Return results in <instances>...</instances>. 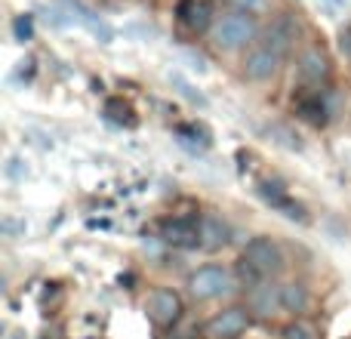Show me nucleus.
Returning a JSON list of instances; mask_svg holds the SVG:
<instances>
[{
  "label": "nucleus",
  "mask_w": 351,
  "mask_h": 339,
  "mask_svg": "<svg viewBox=\"0 0 351 339\" xmlns=\"http://www.w3.org/2000/svg\"><path fill=\"white\" fill-rule=\"evenodd\" d=\"M259 37V22L256 16H247V12H237V10H228L225 16L216 19L213 25V43L219 49H243Z\"/></svg>",
  "instance_id": "f257e3e1"
},
{
  "label": "nucleus",
  "mask_w": 351,
  "mask_h": 339,
  "mask_svg": "<svg viewBox=\"0 0 351 339\" xmlns=\"http://www.w3.org/2000/svg\"><path fill=\"white\" fill-rule=\"evenodd\" d=\"M237 287V278L225 266H200L197 272L188 274V290L197 303H210Z\"/></svg>",
  "instance_id": "f03ea898"
},
{
  "label": "nucleus",
  "mask_w": 351,
  "mask_h": 339,
  "mask_svg": "<svg viewBox=\"0 0 351 339\" xmlns=\"http://www.w3.org/2000/svg\"><path fill=\"white\" fill-rule=\"evenodd\" d=\"M241 259L265 281H271L274 274L284 272V253H280V247L271 241V237H253V241L243 247Z\"/></svg>",
  "instance_id": "7ed1b4c3"
},
{
  "label": "nucleus",
  "mask_w": 351,
  "mask_h": 339,
  "mask_svg": "<svg viewBox=\"0 0 351 339\" xmlns=\"http://www.w3.org/2000/svg\"><path fill=\"white\" fill-rule=\"evenodd\" d=\"M145 312H148V318H152V324H158V327H164V330H173L182 324L185 303H182V296L176 290H170V287H154V290L148 293Z\"/></svg>",
  "instance_id": "20e7f679"
},
{
  "label": "nucleus",
  "mask_w": 351,
  "mask_h": 339,
  "mask_svg": "<svg viewBox=\"0 0 351 339\" xmlns=\"http://www.w3.org/2000/svg\"><path fill=\"white\" fill-rule=\"evenodd\" d=\"M293 108L302 121H308L311 127H324V124L333 117V93L327 86H302L296 99H293Z\"/></svg>",
  "instance_id": "39448f33"
},
{
  "label": "nucleus",
  "mask_w": 351,
  "mask_h": 339,
  "mask_svg": "<svg viewBox=\"0 0 351 339\" xmlns=\"http://www.w3.org/2000/svg\"><path fill=\"white\" fill-rule=\"evenodd\" d=\"M160 241L176 250L200 247V216H173L160 222Z\"/></svg>",
  "instance_id": "423d86ee"
},
{
  "label": "nucleus",
  "mask_w": 351,
  "mask_h": 339,
  "mask_svg": "<svg viewBox=\"0 0 351 339\" xmlns=\"http://www.w3.org/2000/svg\"><path fill=\"white\" fill-rule=\"evenodd\" d=\"M296 74L302 86H327L333 65H330V56L321 47H305L296 59Z\"/></svg>",
  "instance_id": "0eeeda50"
},
{
  "label": "nucleus",
  "mask_w": 351,
  "mask_h": 339,
  "mask_svg": "<svg viewBox=\"0 0 351 339\" xmlns=\"http://www.w3.org/2000/svg\"><path fill=\"white\" fill-rule=\"evenodd\" d=\"M250 327V309H243V305H228L225 312H219V315H213L210 321H206L204 334L210 339H241L247 334Z\"/></svg>",
  "instance_id": "6e6552de"
},
{
  "label": "nucleus",
  "mask_w": 351,
  "mask_h": 339,
  "mask_svg": "<svg viewBox=\"0 0 351 339\" xmlns=\"http://www.w3.org/2000/svg\"><path fill=\"white\" fill-rule=\"evenodd\" d=\"M256 191H259V198L265 200L268 207H278V213H284L287 219H293V222H305L308 219V213H305V207L299 204V200L287 198V185L278 179H262L259 185H256Z\"/></svg>",
  "instance_id": "1a4fd4ad"
},
{
  "label": "nucleus",
  "mask_w": 351,
  "mask_h": 339,
  "mask_svg": "<svg viewBox=\"0 0 351 339\" xmlns=\"http://www.w3.org/2000/svg\"><path fill=\"white\" fill-rule=\"evenodd\" d=\"M296 40H299V22L290 16V12H280V16L265 28V40L262 43H265L268 49H274L280 59H287V56L293 53V47H296Z\"/></svg>",
  "instance_id": "9d476101"
},
{
  "label": "nucleus",
  "mask_w": 351,
  "mask_h": 339,
  "mask_svg": "<svg viewBox=\"0 0 351 339\" xmlns=\"http://www.w3.org/2000/svg\"><path fill=\"white\" fill-rule=\"evenodd\" d=\"M176 16L185 25L191 34H204L206 28L216 25V10H213V0H179L176 6Z\"/></svg>",
  "instance_id": "9b49d317"
},
{
  "label": "nucleus",
  "mask_w": 351,
  "mask_h": 339,
  "mask_svg": "<svg viewBox=\"0 0 351 339\" xmlns=\"http://www.w3.org/2000/svg\"><path fill=\"white\" fill-rule=\"evenodd\" d=\"M280 56L274 53V49H268L265 43H256L253 49H250L247 56H243V74H247L250 80H271L274 74H278V68H280Z\"/></svg>",
  "instance_id": "f8f14e48"
},
{
  "label": "nucleus",
  "mask_w": 351,
  "mask_h": 339,
  "mask_svg": "<svg viewBox=\"0 0 351 339\" xmlns=\"http://www.w3.org/2000/svg\"><path fill=\"white\" fill-rule=\"evenodd\" d=\"M228 241H231L228 222L222 216H216V213H204L200 216V250L216 253V250L228 247Z\"/></svg>",
  "instance_id": "ddd939ff"
},
{
  "label": "nucleus",
  "mask_w": 351,
  "mask_h": 339,
  "mask_svg": "<svg viewBox=\"0 0 351 339\" xmlns=\"http://www.w3.org/2000/svg\"><path fill=\"white\" fill-rule=\"evenodd\" d=\"M250 312H253L256 318H271L278 315L280 309V287L271 284V281H262L259 287H253L250 290Z\"/></svg>",
  "instance_id": "4468645a"
},
{
  "label": "nucleus",
  "mask_w": 351,
  "mask_h": 339,
  "mask_svg": "<svg viewBox=\"0 0 351 339\" xmlns=\"http://www.w3.org/2000/svg\"><path fill=\"white\" fill-rule=\"evenodd\" d=\"M308 305H311V293L302 281H287V284H280V312L305 315Z\"/></svg>",
  "instance_id": "2eb2a0df"
},
{
  "label": "nucleus",
  "mask_w": 351,
  "mask_h": 339,
  "mask_svg": "<svg viewBox=\"0 0 351 339\" xmlns=\"http://www.w3.org/2000/svg\"><path fill=\"white\" fill-rule=\"evenodd\" d=\"M105 117H108L111 124H127V127H133L136 124V117H133V108H130L127 102H121V99H108L105 102Z\"/></svg>",
  "instance_id": "dca6fc26"
},
{
  "label": "nucleus",
  "mask_w": 351,
  "mask_h": 339,
  "mask_svg": "<svg viewBox=\"0 0 351 339\" xmlns=\"http://www.w3.org/2000/svg\"><path fill=\"white\" fill-rule=\"evenodd\" d=\"M280 339H317L315 327L305 321H290L284 330H280Z\"/></svg>",
  "instance_id": "f3484780"
},
{
  "label": "nucleus",
  "mask_w": 351,
  "mask_h": 339,
  "mask_svg": "<svg viewBox=\"0 0 351 339\" xmlns=\"http://www.w3.org/2000/svg\"><path fill=\"white\" fill-rule=\"evenodd\" d=\"M12 34H16V40H31L34 37V19L25 12V16H16V22H12Z\"/></svg>",
  "instance_id": "a211bd4d"
},
{
  "label": "nucleus",
  "mask_w": 351,
  "mask_h": 339,
  "mask_svg": "<svg viewBox=\"0 0 351 339\" xmlns=\"http://www.w3.org/2000/svg\"><path fill=\"white\" fill-rule=\"evenodd\" d=\"M231 10L247 12V16H259L265 10V0H231Z\"/></svg>",
  "instance_id": "6ab92c4d"
},
{
  "label": "nucleus",
  "mask_w": 351,
  "mask_h": 339,
  "mask_svg": "<svg viewBox=\"0 0 351 339\" xmlns=\"http://www.w3.org/2000/svg\"><path fill=\"white\" fill-rule=\"evenodd\" d=\"M170 80H173L176 86H179V93H182V96H188V99H191V102H197V105H206V99L200 96V93H194V90H191V84H185V80H182L179 74H170Z\"/></svg>",
  "instance_id": "aec40b11"
},
{
  "label": "nucleus",
  "mask_w": 351,
  "mask_h": 339,
  "mask_svg": "<svg viewBox=\"0 0 351 339\" xmlns=\"http://www.w3.org/2000/svg\"><path fill=\"white\" fill-rule=\"evenodd\" d=\"M164 339H200V336H197V330L194 327H173Z\"/></svg>",
  "instance_id": "412c9836"
},
{
  "label": "nucleus",
  "mask_w": 351,
  "mask_h": 339,
  "mask_svg": "<svg viewBox=\"0 0 351 339\" xmlns=\"http://www.w3.org/2000/svg\"><path fill=\"white\" fill-rule=\"evenodd\" d=\"M339 47H342V53H346V56H351V28H346L339 34Z\"/></svg>",
  "instance_id": "4be33fe9"
},
{
  "label": "nucleus",
  "mask_w": 351,
  "mask_h": 339,
  "mask_svg": "<svg viewBox=\"0 0 351 339\" xmlns=\"http://www.w3.org/2000/svg\"><path fill=\"white\" fill-rule=\"evenodd\" d=\"M19 164H22V161L12 158V161H10V167H6V173H10V176H22V167H19Z\"/></svg>",
  "instance_id": "5701e85b"
},
{
  "label": "nucleus",
  "mask_w": 351,
  "mask_h": 339,
  "mask_svg": "<svg viewBox=\"0 0 351 339\" xmlns=\"http://www.w3.org/2000/svg\"><path fill=\"white\" fill-rule=\"evenodd\" d=\"M330 3H333V6H336V10H339V6H346V3H348V0H330Z\"/></svg>",
  "instance_id": "b1692460"
}]
</instances>
